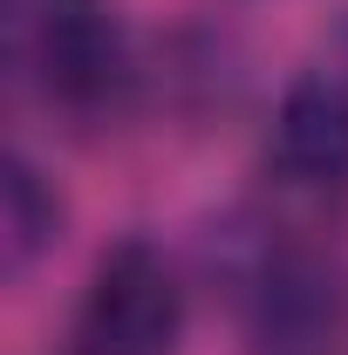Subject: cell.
Wrapping results in <instances>:
<instances>
[{"mask_svg":"<svg viewBox=\"0 0 348 355\" xmlns=\"http://www.w3.org/2000/svg\"><path fill=\"white\" fill-rule=\"evenodd\" d=\"M184 335V287L150 239H123L96 260L76 314L82 355H171Z\"/></svg>","mask_w":348,"mask_h":355,"instance_id":"obj_1","label":"cell"},{"mask_svg":"<svg viewBox=\"0 0 348 355\" xmlns=\"http://www.w3.org/2000/svg\"><path fill=\"white\" fill-rule=\"evenodd\" d=\"M253 335H260V355H348L342 273L307 246H280L260 280Z\"/></svg>","mask_w":348,"mask_h":355,"instance_id":"obj_2","label":"cell"},{"mask_svg":"<svg viewBox=\"0 0 348 355\" xmlns=\"http://www.w3.org/2000/svg\"><path fill=\"white\" fill-rule=\"evenodd\" d=\"M273 164L294 184H314V191H342L348 184V76L314 69L280 96Z\"/></svg>","mask_w":348,"mask_h":355,"instance_id":"obj_3","label":"cell"},{"mask_svg":"<svg viewBox=\"0 0 348 355\" xmlns=\"http://www.w3.org/2000/svg\"><path fill=\"white\" fill-rule=\"evenodd\" d=\"M0 225H7V266H21L55 246L62 232V198L42 184V171L28 157H7V184H0Z\"/></svg>","mask_w":348,"mask_h":355,"instance_id":"obj_4","label":"cell"}]
</instances>
